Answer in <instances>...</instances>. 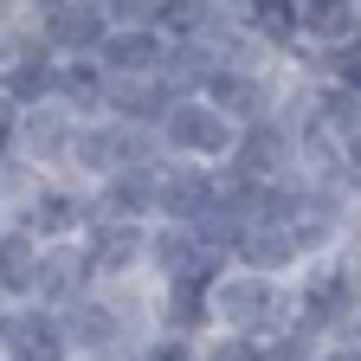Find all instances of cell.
Masks as SVG:
<instances>
[{
    "instance_id": "1",
    "label": "cell",
    "mask_w": 361,
    "mask_h": 361,
    "mask_svg": "<svg viewBox=\"0 0 361 361\" xmlns=\"http://www.w3.org/2000/svg\"><path fill=\"white\" fill-rule=\"evenodd\" d=\"M155 135H161V149L180 155V161H226L239 123L226 116V110H213L200 90H188V97H174V104L155 116Z\"/></svg>"
},
{
    "instance_id": "2",
    "label": "cell",
    "mask_w": 361,
    "mask_h": 361,
    "mask_svg": "<svg viewBox=\"0 0 361 361\" xmlns=\"http://www.w3.org/2000/svg\"><path fill=\"white\" fill-rule=\"evenodd\" d=\"M65 161H78L84 174H116V168H129V161H149V129H135V123H123V116L78 123Z\"/></svg>"
},
{
    "instance_id": "3",
    "label": "cell",
    "mask_w": 361,
    "mask_h": 361,
    "mask_svg": "<svg viewBox=\"0 0 361 361\" xmlns=\"http://www.w3.org/2000/svg\"><path fill=\"white\" fill-rule=\"evenodd\" d=\"M110 32V20L97 13V0H39V45L52 59H84L97 52V39Z\"/></svg>"
},
{
    "instance_id": "4",
    "label": "cell",
    "mask_w": 361,
    "mask_h": 361,
    "mask_svg": "<svg viewBox=\"0 0 361 361\" xmlns=\"http://www.w3.org/2000/svg\"><path fill=\"white\" fill-rule=\"evenodd\" d=\"M213 194H219V174L207 168V161H180V155H168V161H155V213H168L174 226H194L207 207H213Z\"/></svg>"
},
{
    "instance_id": "5",
    "label": "cell",
    "mask_w": 361,
    "mask_h": 361,
    "mask_svg": "<svg viewBox=\"0 0 361 361\" xmlns=\"http://www.w3.org/2000/svg\"><path fill=\"white\" fill-rule=\"evenodd\" d=\"M97 59L110 78H135V71H161V59H168V32L155 26V20H142V26H110L104 39H97Z\"/></svg>"
},
{
    "instance_id": "6",
    "label": "cell",
    "mask_w": 361,
    "mask_h": 361,
    "mask_svg": "<svg viewBox=\"0 0 361 361\" xmlns=\"http://www.w3.org/2000/svg\"><path fill=\"white\" fill-rule=\"evenodd\" d=\"M174 104V84L161 71H135V78H110L104 84V116H123L135 129H155V116Z\"/></svg>"
},
{
    "instance_id": "7",
    "label": "cell",
    "mask_w": 361,
    "mask_h": 361,
    "mask_svg": "<svg viewBox=\"0 0 361 361\" xmlns=\"http://www.w3.org/2000/svg\"><path fill=\"white\" fill-rule=\"evenodd\" d=\"M213 310H219L233 329H258V323H271V316H278V284H271L264 271L226 278V284L213 290Z\"/></svg>"
},
{
    "instance_id": "8",
    "label": "cell",
    "mask_w": 361,
    "mask_h": 361,
    "mask_svg": "<svg viewBox=\"0 0 361 361\" xmlns=\"http://www.w3.org/2000/svg\"><path fill=\"white\" fill-rule=\"evenodd\" d=\"M149 252V239H142V226L135 219H110L97 239H90V271H129L135 258Z\"/></svg>"
},
{
    "instance_id": "9",
    "label": "cell",
    "mask_w": 361,
    "mask_h": 361,
    "mask_svg": "<svg viewBox=\"0 0 361 361\" xmlns=\"http://www.w3.org/2000/svg\"><path fill=\"white\" fill-rule=\"evenodd\" d=\"M78 219H84V200H71L65 188H39V194H32V233H39V239L71 233Z\"/></svg>"
},
{
    "instance_id": "10",
    "label": "cell",
    "mask_w": 361,
    "mask_h": 361,
    "mask_svg": "<svg viewBox=\"0 0 361 361\" xmlns=\"http://www.w3.org/2000/svg\"><path fill=\"white\" fill-rule=\"evenodd\" d=\"M71 336H78L84 348H110V342H116V316H110V310H90V303H84V310L71 316Z\"/></svg>"
},
{
    "instance_id": "11",
    "label": "cell",
    "mask_w": 361,
    "mask_h": 361,
    "mask_svg": "<svg viewBox=\"0 0 361 361\" xmlns=\"http://www.w3.org/2000/svg\"><path fill=\"white\" fill-rule=\"evenodd\" d=\"M13 336H20L26 361H59V329L52 323H32V316H26V323H13Z\"/></svg>"
},
{
    "instance_id": "12",
    "label": "cell",
    "mask_w": 361,
    "mask_h": 361,
    "mask_svg": "<svg viewBox=\"0 0 361 361\" xmlns=\"http://www.w3.org/2000/svg\"><path fill=\"white\" fill-rule=\"evenodd\" d=\"M342 290H348V284H342L336 264L316 271V278H310V310H316V316H336V310H342Z\"/></svg>"
},
{
    "instance_id": "13",
    "label": "cell",
    "mask_w": 361,
    "mask_h": 361,
    "mask_svg": "<svg viewBox=\"0 0 361 361\" xmlns=\"http://www.w3.org/2000/svg\"><path fill=\"white\" fill-rule=\"evenodd\" d=\"M97 13L110 26H142V20H155V0H97Z\"/></svg>"
},
{
    "instance_id": "14",
    "label": "cell",
    "mask_w": 361,
    "mask_h": 361,
    "mask_svg": "<svg viewBox=\"0 0 361 361\" xmlns=\"http://www.w3.org/2000/svg\"><path fill=\"white\" fill-rule=\"evenodd\" d=\"M142 361H194V342H180V336H174V342H155Z\"/></svg>"
},
{
    "instance_id": "15",
    "label": "cell",
    "mask_w": 361,
    "mask_h": 361,
    "mask_svg": "<svg viewBox=\"0 0 361 361\" xmlns=\"http://www.w3.org/2000/svg\"><path fill=\"white\" fill-rule=\"evenodd\" d=\"M13 129H20V104L7 97V90H0V149L13 142Z\"/></svg>"
},
{
    "instance_id": "16",
    "label": "cell",
    "mask_w": 361,
    "mask_h": 361,
    "mask_svg": "<svg viewBox=\"0 0 361 361\" xmlns=\"http://www.w3.org/2000/svg\"><path fill=\"white\" fill-rule=\"evenodd\" d=\"M207 361H258V355H252V348H245V342H219V348H213V355H207Z\"/></svg>"
},
{
    "instance_id": "17",
    "label": "cell",
    "mask_w": 361,
    "mask_h": 361,
    "mask_svg": "<svg viewBox=\"0 0 361 361\" xmlns=\"http://www.w3.org/2000/svg\"><path fill=\"white\" fill-rule=\"evenodd\" d=\"M329 361H355V348H348V355H342V348H336V355H329Z\"/></svg>"
}]
</instances>
